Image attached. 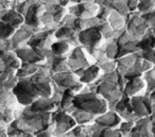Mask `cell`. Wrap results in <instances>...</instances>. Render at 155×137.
I'll use <instances>...</instances> for the list:
<instances>
[{"mask_svg":"<svg viewBox=\"0 0 155 137\" xmlns=\"http://www.w3.org/2000/svg\"><path fill=\"white\" fill-rule=\"evenodd\" d=\"M155 9V0H140L137 7V11L140 14H146Z\"/></svg>","mask_w":155,"mask_h":137,"instance_id":"74e56055","label":"cell"},{"mask_svg":"<svg viewBox=\"0 0 155 137\" xmlns=\"http://www.w3.org/2000/svg\"><path fill=\"white\" fill-rule=\"evenodd\" d=\"M114 111L122 118V120H129V121L136 122L139 118L136 117L133 113L131 105V98L125 95H122L120 100L115 104Z\"/></svg>","mask_w":155,"mask_h":137,"instance_id":"5bb4252c","label":"cell"},{"mask_svg":"<svg viewBox=\"0 0 155 137\" xmlns=\"http://www.w3.org/2000/svg\"><path fill=\"white\" fill-rule=\"evenodd\" d=\"M35 137H55V136L53 134V129H47V130H44L36 133Z\"/></svg>","mask_w":155,"mask_h":137,"instance_id":"ee69618b","label":"cell"},{"mask_svg":"<svg viewBox=\"0 0 155 137\" xmlns=\"http://www.w3.org/2000/svg\"><path fill=\"white\" fill-rule=\"evenodd\" d=\"M150 119H151V121H155V102L153 103L152 113H151V115H150Z\"/></svg>","mask_w":155,"mask_h":137,"instance_id":"c3c4849f","label":"cell"},{"mask_svg":"<svg viewBox=\"0 0 155 137\" xmlns=\"http://www.w3.org/2000/svg\"><path fill=\"white\" fill-rule=\"evenodd\" d=\"M44 5H56L58 3V0H39Z\"/></svg>","mask_w":155,"mask_h":137,"instance_id":"7dc6e473","label":"cell"},{"mask_svg":"<svg viewBox=\"0 0 155 137\" xmlns=\"http://www.w3.org/2000/svg\"><path fill=\"white\" fill-rule=\"evenodd\" d=\"M91 137H122V134L118 129H106L98 126Z\"/></svg>","mask_w":155,"mask_h":137,"instance_id":"e575fe53","label":"cell"},{"mask_svg":"<svg viewBox=\"0 0 155 137\" xmlns=\"http://www.w3.org/2000/svg\"><path fill=\"white\" fill-rule=\"evenodd\" d=\"M55 30L56 29L41 28V30L35 32L31 36V38L27 43V46L41 52V53H44L47 50H50L52 43L55 41V37H54Z\"/></svg>","mask_w":155,"mask_h":137,"instance_id":"8992f818","label":"cell"},{"mask_svg":"<svg viewBox=\"0 0 155 137\" xmlns=\"http://www.w3.org/2000/svg\"><path fill=\"white\" fill-rule=\"evenodd\" d=\"M78 38L80 46H82L85 49V51L91 55L96 50L101 48L105 44L103 36L101 34V31L99 29V26L91 27V28L85 29L78 33Z\"/></svg>","mask_w":155,"mask_h":137,"instance_id":"3957f363","label":"cell"},{"mask_svg":"<svg viewBox=\"0 0 155 137\" xmlns=\"http://www.w3.org/2000/svg\"><path fill=\"white\" fill-rule=\"evenodd\" d=\"M104 53L108 60H116L118 55V46L114 41L105 42L103 46Z\"/></svg>","mask_w":155,"mask_h":137,"instance_id":"d590c367","label":"cell"},{"mask_svg":"<svg viewBox=\"0 0 155 137\" xmlns=\"http://www.w3.org/2000/svg\"><path fill=\"white\" fill-rule=\"evenodd\" d=\"M131 105L134 115L138 118L150 117L151 113H152L153 101L150 99L149 95L142 94L132 97Z\"/></svg>","mask_w":155,"mask_h":137,"instance_id":"30bf717a","label":"cell"},{"mask_svg":"<svg viewBox=\"0 0 155 137\" xmlns=\"http://www.w3.org/2000/svg\"><path fill=\"white\" fill-rule=\"evenodd\" d=\"M141 17L146 20V22L150 28H155V9L146 14H141Z\"/></svg>","mask_w":155,"mask_h":137,"instance_id":"b9f144b4","label":"cell"},{"mask_svg":"<svg viewBox=\"0 0 155 137\" xmlns=\"http://www.w3.org/2000/svg\"><path fill=\"white\" fill-rule=\"evenodd\" d=\"M86 53L87 52L85 51V49L82 46H77V47H74L67 54L69 71L73 72L79 78L82 75V73L85 71V69L89 65H91V63L87 58Z\"/></svg>","mask_w":155,"mask_h":137,"instance_id":"277c9868","label":"cell"},{"mask_svg":"<svg viewBox=\"0 0 155 137\" xmlns=\"http://www.w3.org/2000/svg\"><path fill=\"white\" fill-rule=\"evenodd\" d=\"M52 122L54 126V136L66 134L77 125V122L74 121L72 116L61 109H56L52 112Z\"/></svg>","mask_w":155,"mask_h":137,"instance_id":"9c48e42d","label":"cell"},{"mask_svg":"<svg viewBox=\"0 0 155 137\" xmlns=\"http://www.w3.org/2000/svg\"><path fill=\"white\" fill-rule=\"evenodd\" d=\"M100 72H101L100 67L96 64H91L85 69V71L82 73V75L79 78V80H80L81 83H83L84 85L94 83V82L100 77Z\"/></svg>","mask_w":155,"mask_h":137,"instance_id":"484cf974","label":"cell"},{"mask_svg":"<svg viewBox=\"0 0 155 137\" xmlns=\"http://www.w3.org/2000/svg\"><path fill=\"white\" fill-rule=\"evenodd\" d=\"M142 80L144 81L146 84V90L144 94L150 95L151 92H153L155 90V72L153 71V69L147 71L142 75Z\"/></svg>","mask_w":155,"mask_h":137,"instance_id":"836d02e7","label":"cell"},{"mask_svg":"<svg viewBox=\"0 0 155 137\" xmlns=\"http://www.w3.org/2000/svg\"><path fill=\"white\" fill-rule=\"evenodd\" d=\"M75 95L77 94H74L72 90H69V89L64 90L62 99H61L60 105H58V109H61L65 112L68 111L70 107H72V101H73V98H74Z\"/></svg>","mask_w":155,"mask_h":137,"instance_id":"d6a6232c","label":"cell"},{"mask_svg":"<svg viewBox=\"0 0 155 137\" xmlns=\"http://www.w3.org/2000/svg\"><path fill=\"white\" fill-rule=\"evenodd\" d=\"M51 82L62 90H72L74 94H79L84 87V84L81 83L79 77L71 71L54 73L51 75Z\"/></svg>","mask_w":155,"mask_h":137,"instance_id":"52a82bcc","label":"cell"},{"mask_svg":"<svg viewBox=\"0 0 155 137\" xmlns=\"http://www.w3.org/2000/svg\"><path fill=\"white\" fill-rule=\"evenodd\" d=\"M70 115L72 116V118L74 119V121L77 122V124H89L93 123L95 121V118L97 116L93 115V114L88 113V112L82 111V109H73L71 111Z\"/></svg>","mask_w":155,"mask_h":137,"instance_id":"83f0119b","label":"cell"},{"mask_svg":"<svg viewBox=\"0 0 155 137\" xmlns=\"http://www.w3.org/2000/svg\"><path fill=\"white\" fill-rule=\"evenodd\" d=\"M16 29L3 22H0V39H10L15 33Z\"/></svg>","mask_w":155,"mask_h":137,"instance_id":"8d00e7d4","label":"cell"},{"mask_svg":"<svg viewBox=\"0 0 155 137\" xmlns=\"http://www.w3.org/2000/svg\"><path fill=\"white\" fill-rule=\"evenodd\" d=\"M138 53H139L140 58H143V60L155 65V49L150 50V51H140L139 50Z\"/></svg>","mask_w":155,"mask_h":137,"instance_id":"60d3db41","label":"cell"},{"mask_svg":"<svg viewBox=\"0 0 155 137\" xmlns=\"http://www.w3.org/2000/svg\"><path fill=\"white\" fill-rule=\"evenodd\" d=\"M50 50H51L53 55L56 56L67 55L69 53V51H70V45L65 41H58V39H55L52 43Z\"/></svg>","mask_w":155,"mask_h":137,"instance_id":"4dcf8cb0","label":"cell"},{"mask_svg":"<svg viewBox=\"0 0 155 137\" xmlns=\"http://www.w3.org/2000/svg\"><path fill=\"white\" fill-rule=\"evenodd\" d=\"M20 64L21 62L14 51L0 52V69L12 68L14 70H17L20 67Z\"/></svg>","mask_w":155,"mask_h":137,"instance_id":"7402d4cb","label":"cell"},{"mask_svg":"<svg viewBox=\"0 0 155 137\" xmlns=\"http://www.w3.org/2000/svg\"><path fill=\"white\" fill-rule=\"evenodd\" d=\"M45 65V62L41 64H28V63H21L20 67L16 70L15 75L18 79H26L30 75H34L35 72L41 69Z\"/></svg>","mask_w":155,"mask_h":137,"instance_id":"d4e9b609","label":"cell"},{"mask_svg":"<svg viewBox=\"0 0 155 137\" xmlns=\"http://www.w3.org/2000/svg\"><path fill=\"white\" fill-rule=\"evenodd\" d=\"M137 58H139V54L138 52H135V53H132V54H129V55H125V56H122L120 58H117L116 60V63H117V68H116V71L119 75L123 77L130 69L133 67V65L135 64L136 60Z\"/></svg>","mask_w":155,"mask_h":137,"instance_id":"44dd1931","label":"cell"},{"mask_svg":"<svg viewBox=\"0 0 155 137\" xmlns=\"http://www.w3.org/2000/svg\"><path fill=\"white\" fill-rule=\"evenodd\" d=\"M143 89L146 90V84H144L142 78H135V79H131L127 81L122 92L123 95L132 98V97L137 96V95H142L140 92Z\"/></svg>","mask_w":155,"mask_h":137,"instance_id":"ffe728a7","label":"cell"},{"mask_svg":"<svg viewBox=\"0 0 155 137\" xmlns=\"http://www.w3.org/2000/svg\"><path fill=\"white\" fill-rule=\"evenodd\" d=\"M46 61H48L50 63V75H54V73L69 71L67 55H63V56L52 55L51 58H47Z\"/></svg>","mask_w":155,"mask_h":137,"instance_id":"cb8c5ba5","label":"cell"},{"mask_svg":"<svg viewBox=\"0 0 155 137\" xmlns=\"http://www.w3.org/2000/svg\"><path fill=\"white\" fill-rule=\"evenodd\" d=\"M54 37L58 41H65L70 45V47H77L80 46L79 38H78V32L72 27L58 26L54 32Z\"/></svg>","mask_w":155,"mask_h":137,"instance_id":"e0dca14e","label":"cell"},{"mask_svg":"<svg viewBox=\"0 0 155 137\" xmlns=\"http://www.w3.org/2000/svg\"><path fill=\"white\" fill-rule=\"evenodd\" d=\"M151 129H152L153 137H155V121H152V123H151Z\"/></svg>","mask_w":155,"mask_h":137,"instance_id":"681fc988","label":"cell"},{"mask_svg":"<svg viewBox=\"0 0 155 137\" xmlns=\"http://www.w3.org/2000/svg\"><path fill=\"white\" fill-rule=\"evenodd\" d=\"M74 109L88 112L95 116H99L108 111V104L97 92H79L72 101Z\"/></svg>","mask_w":155,"mask_h":137,"instance_id":"7a4b0ae2","label":"cell"},{"mask_svg":"<svg viewBox=\"0 0 155 137\" xmlns=\"http://www.w3.org/2000/svg\"><path fill=\"white\" fill-rule=\"evenodd\" d=\"M127 0H107L104 7H107L112 11H116L121 16L125 17L130 13L127 9Z\"/></svg>","mask_w":155,"mask_h":137,"instance_id":"f1b7e54d","label":"cell"},{"mask_svg":"<svg viewBox=\"0 0 155 137\" xmlns=\"http://www.w3.org/2000/svg\"><path fill=\"white\" fill-rule=\"evenodd\" d=\"M140 0H127V9L129 12H135L137 10V7L139 5Z\"/></svg>","mask_w":155,"mask_h":137,"instance_id":"f6af8a7d","label":"cell"},{"mask_svg":"<svg viewBox=\"0 0 155 137\" xmlns=\"http://www.w3.org/2000/svg\"><path fill=\"white\" fill-rule=\"evenodd\" d=\"M55 137H74L70 134V133H66V134H63V135H58V136H55Z\"/></svg>","mask_w":155,"mask_h":137,"instance_id":"f907efd6","label":"cell"},{"mask_svg":"<svg viewBox=\"0 0 155 137\" xmlns=\"http://www.w3.org/2000/svg\"><path fill=\"white\" fill-rule=\"evenodd\" d=\"M99 5L94 1H86V2L77 3L75 5L69 8V14L77 18H91L96 17L98 11H99Z\"/></svg>","mask_w":155,"mask_h":137,"instance_id":"7c38bea8","label":"cell"},{"mask_svg":"<svg viewBox=\"0 0 155 137\" xmlns=\"http://www.w3.org/2000/svg\"><path fill=\"white\" fill-rule=\"evenodd\" d=\"M35 32H37V31L30 28V27L26 26L25 24L22 25L20 28H18L17 30L15 31L13 36L11 37V42H12V45H13L14 50L17 49V48H21V47L27 46L28 41L31 38V36H32Z\"/></svg>","mask_w":155,"mask_h":137,"instance_id":"2e32d148","label":"cell"},{"mask_svg":"<svg viewBox=\"0 0 155 137\" xmlns=\"http://www.w3.org/2000/svg\"><path fill=\"white\" fill-rule=\"evenodd\" d=\"M17 58L21 63H28V64H41L46 62V58L43 53L32 49V48L25 46L21 48H17L14 50Z\"/></svg>","mask_w":155,"mask_h":137,"instance_id":"4fadbf2b","label":"cell"},{"mask_svg":"<svg viewBox=\"0 0 155 137\" xmlns=\"http://www.w3.org/2000/svg\"><path fill=\"white\" fill-rule=\"evenodd\" d=\"M2 51H14L11 38L10 39H0V52Z\"/></svg>","mask_w":155,"mask_h":137,"instance_id":"7bdbcfd3","label":"cell"},{"mask_svg":"<svg viewBox=\"0 0 155 137\" xmlns=\"http://www.w3.org/2000/svg\"><path fill=\"white\" fill-rule=\"evenodd\" d=\"M134 123L133 121H129V120H122L120 123V125L118 126V130L120 131V133L122 134V137H129L130 132L133 129Z\"/></svg>","mask_w":155,"mask_h":137,"instance_id":"f35d334b","label":"cell"},{"mask_svg":"<svg viewBox=\"0 0 155 137\" xmlns=\"http://www.w3.org/2000/svg\"><path fill=\"white\" fill-rule=\"evenodd\" d=\"M101 71H103V73L107 72H113L116 70L117 68V63L116 60H108L107 62H105L104 64H102L101 66H99Z\"/></svg>","mask_w":155,"mask_h":137,"instance_id":"ab89813d","label":"cell"},{"mask_svg":"<svg viewBox=\"0 0 155 137\" xmlns=\"http://www.w3.org/2000/svg\"><path fill=\"white\" fill-rule=\"evenodd\" d=\"M44 12H45V5L38 0L36 3H34V5H32L29 8L27 13L24 15L25 25L34 29V30L39 31L41 29V18Z\"/></svg>","mask_w":155,"mask_h":137,"instance_id":"8fae6325","label":"cell"},{"mask_svg":"<svg viewBox=\"0 0 155 137\" xmlns=\"http://www.w3.org/2000/svg\"><path fill=\"white\" fill-rule=\"evenodd\" d=\"M5 134V131H0V137L3 136Z\"/></svg>","mask_w":155,"mask_h":137,"instance_id":"816d5d0a","label":"cell"},{"mask_svg":"<svg viewBox=\"0 0 155 137\" xmlns=\"http://www.w3.org/2000/svg\"><path fill=\"white\" fill-rule=\"evenodd\" d=\"M150 117L139 118L134 123L133 129L130 132L129 137H153L152 129H151Z\"/></svg>","mask_w":155,"mask_h":137,"instance_id":"ac0fdd59","label":"cell"},{"mask_svg":"<svg viewBox=\"0 0 155 137\" xmlns=\"http://www.w3.org/2000/svg\"><path fill=\"white\" fill-rule=\"evenodd\" d=\"M137 47L140 51H150L155 49V35L152 33L150 28L146 34L137 42Z\"/></svg>","mask_w":155,"mask_h":137,"instance_id":"4316f807","label":"cell"},{"mask_svg":"<svg viewBox=\"0 0 155 137\" xmlns=\"http://www.w3.org/2000/svg\"><path fill=\"white\" fill-rule=\"evenodd\" d=\"M15 119L13 109H0V131H5L10 123Z\"/></svg>","mask_w":155,"mask_h":137,"instance_id":"1f68e13d","label":"cell"},{"mask_svg":"<svg viewBox=\"0 0 155 137\" xmlns=\"http://www.w3.org/2000/svg\"><path fill=\"white\" fill-rule=\"evenodd\" d=\"M99 96H101L108 104V111H114V106L122 97V89L113 82H100L96 89Z\"/></svg>","mask_w":155,"mask_h":137,"instance_id":"ba28073f","label":"cell"},{"mask_svg":"<svg viewBox=\"0 0 155 137\" xmlns=\"http://www.w3.org/2000/svg\"><path fill=\"white\" fill-rule=\"evenodd\" d=\"M107 22L113 30L115 31H121L125 29V19L123 16H121L116 11H112L107 18Z\"/></svg>","mask_w":155,"mask_h":137,"instance_id":"f546056e","label":"cell"},{"mask_svg":"<svg viewBox=\"0 0 155 137\" xmlns=\"http://www.w3.org/2000/svg\"><path fill=\"white\" fill-rule=\"evenodd\" d=\"M122 118L118 115L115 111H107L104 114L97 116L95 118L94 123L97 124L99 128L106 129H118L120 125Z\"/></svg>","mask_w":155,"mask_h":137,"instance_id":"9a60e30c","label":"cell"},{"mask_svg":"<svg viewBox=\"0 0 155 137\" xmlns=\"http://www.w3.org/2000/svg\"><path fill=\"white\" fill-rule=\"evenodd\" d=\"M124 19L125 30L134 41H139L150 28L138 11L130 12L124 17Z\"/></svg>","mask_w":155,"mask_h":137,"instance_id":"5b68a950","label":"cell"},{"mask_svg":"<svg viewBox=\"0 0 155 137\" xmlns=\"http://www.w3.org/2000/svg\"><path fill=\"white\" fill-rule=\"evenodd\" d=\"M26 107L33 113H50L58 109L51 98H38Z\"/></svg>","mask_w":155,"mask_h":137,"instance_id":"d6986e66","label":"cell"},{"mask_svg":"<svg viewBox=\"0 0 155 137\" xmlns=\"http://www.w3.org/2000/svg\"><path fill=\"white\" fill-rule=\"evenodd\" d=\"M153 66H154V65H153L152 63L148 62V61H146V60H143V58H142V61H141V71L143 73L147 72V71H149V70H151V69L153 68Z\"/></svg>","mask_w":155,"mask_h":137,"instance_id":"bcb514c9","label":"cell"},{"mask_svg":"<svg viewBox=\"0 0 155 137\" xmlns=\"http://www.w3.org/2000/svg\"><path fill=\"white\" fill-rule=\"evenodd\" d=\"M1 137H8V136H7V133H5V134L3 135V136H1Z\"/></svg>","mask_w":155,"mask_h":137,"instance_id":"f5cc1de1","label":"cell"},{"mask_svg":"<svg viewBox=\"0 0 155 137\" xmlns=\"http://www.w3.org/2000/svg\"><path fill=\"white\" fill-rule=\"evenodd\" d=\"M14 116L15 118H20L33 134H36V133L47 130V129L54 130L53 122H52V112L50 113H33V112L29 111L26 106H21L18 104L17 107L14 109Z\"/></svg>","mask_w":155,"mask_h":137,"instance_id":"6da1fadb","label":"cell"},{"mask_svg":"<svg viewBox=\"0 0 155 137\" xmlns=\"http://www.w3.org/2000/svg\"><path fill=\"white\" fill-rule=\"evenodd\" d=\"M0 22H5V24L10 25L11 27H13L14 29L17 30L18 28H20L25 24V18L21 14H19L15 10L7 9L5 11V13H3Z\"/></svg>","mask_w":155,"mask_h":137,"instance_id":"603a6c76","label":"cell"}]
</instances>
